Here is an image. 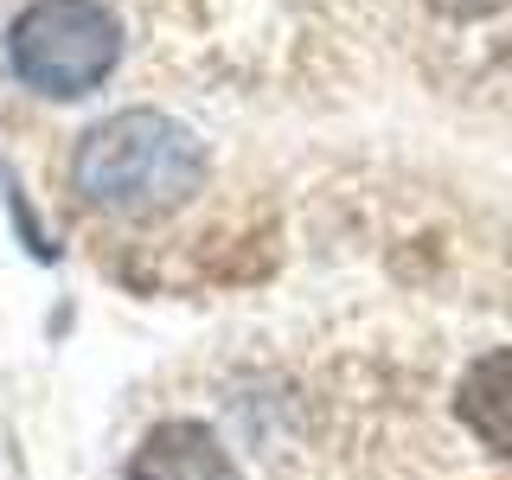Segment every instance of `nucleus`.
Listing matches in <instances>:
<instances>
[{
	"instance_id": "3",
	"label": "nucleus",
	"mask_w": 512,
	"mask_h": 480,
	"mask_svg": "<svg viewBox=\"0 0 512 480\" xmlns=\"http://www.w3.org/2000/svg\"><path fill=\"white\" fill-rule=\"evenodd\" d=\"M128 480H244L224 455V442L205 423H154L141 436L135 461H128Z\"/></svg>"
},
{
	"instance_id": "5",
	"label": "nucleus",
	"mask_w": 512,
	"mask_h": 480,
	"mask_svg": "<svg viewBox=\"0 0 512 480\" xmlns=\"http://www.w3.org/2000/svg\"><path fill=\"white\" fill-rule=\"evenodd\" d=\"M429 13H442V20H487V13L512 7V0H423Z\"/></svg>"
},
{
	"instance_id": "4",
	"label": "nucleus",
	"mask_w": 512,
	"mask_h": 480,
	"mask_svg": "<svg viewBox=\"0 0 512 480\" xmlns=\"http://www.w3.org/2000/svg\"><path fill=\"white\" fill-rule=\"evenodd\" d=\"M455 410H461V423L474 429L480 448H493L500 461H512V346L480 352L468 365V378H461V391H455Z\"/></svg>"
},
{
	"instance_id": "1",
	"label": "nucleus",
	"mask_w": 512,
	"mask_h": 480,
	"mask_svg": "<svg viewBox=\"0 0 512 480\" xmlns=\"http://www.w3.org/2000/svg\"><path fill=\"white\" fill-rule=\"evenodd\" d=\"M71 180L84 205L116 218H167L205 186V148L160 109H122L77 141Z\"/></svg>"
},
{
	"instance_id": "2",
	"label": "nucleus",
	"mask_w": 512,
	"mask_h": 480,
	"mask_svg": "<svg viewBox=\"0 0 512 480\" xmlns=\"http://www.w3.org/2000/svg\"><path fill=\"white\" fill-rule=\"evenodd\" d=\"M122 58V26L103 0H32L7 32V64L39 96H90Z\"/></svg>"
}]
</instances>
